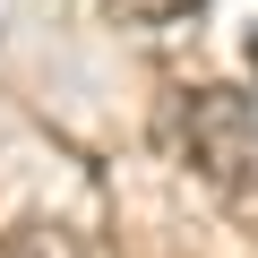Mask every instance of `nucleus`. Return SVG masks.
<instances>
[{"label": "nucleus", "instance_id": "1", "mask_svg": "<svg viewBox=\"0 0 258 258\" xmlns=\"http://www.w3.org/2000/svg\"><path fill=\"white\" fill-rule=\"evenodd\" d=\"M249 69H258V35H249Z\"/></svg>", "mask_w": 258, "mask_h": 258}]
</instances>
